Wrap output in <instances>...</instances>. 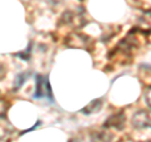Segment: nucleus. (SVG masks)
<instances>
[{"mask_svg":"<svg viewBox=\"0 0 151 142\" xmlns=\"http://www.w3.org/2000/svg\"><path fill=\"white\" fill-rule=\"evenodd\" d=\"M47 97L52 98V89H50V84L48 82V78L45 75H37L34 98L40 99Z\"/></svg>","mask_w":151,"mask_h":142,"instance_id":"f257e3e1","label":"nucleus"},{"mask_svg":"<svg viewBox=\"0 0 151 142\" xmlns=\"http://www.w3.org/2000/svg\"><path fill=\"white\" fill-rule=\"evenodd\" d=\"M132 126L136 128H151V111H139L132 116Z\"/></svg>","mask_w":151,"mask_h":142,"instance_id":"f03ea898","label":"nucleus"},{"mask_svg":"<svg viewBox=\"0 0 151 142\" xmlns=\"http://www.w3.org/2000/svg\"><path fill=\"white\" fill-rule=\"evenodd\" d=\"M125 122H126L125 115L122 112H119V113H115V115H112L110 118H108L105 126L113 127V128H116V130H122V128H124Z\"/></svg>","mask_w":151,"mask_h":142,"instance_id":"7ed1b4c3","label":"nucleus"},{"mask_svg":"<svg viewBox=\"0 0 151 142\" xmlns=\"http://www.w3.org/2000/svg\"><path fill=\"white\" fill-rule=\"evenodd\" d=\"M137 27L144 32H151V11H146L139 19Z\"/></svg>","mask_w":151,"mask_h":142,"instance_id":"20e7f679","label":"nucleus"},{"mask_svg":"<svg viewBox=\"0 0 151 142\" xmlns=\"http://www.w3.org/2000/svg\"><path fill=\"white\" fill-rule=\"evenodd\" d=\"M101 107H102V99H93L87 107L83 108L82 113H84V115H91V113L100 111Z\"/></svg>","mask_w":151,"mask_h":142,"instance_id":"39448f33","label":"nucleus"},{"mask_svg":"<svg viewBox=\"0 0 151 142\" xmlns=\"http://www.w3.org/2000/svg\"><path fill=\"white\" fill-rule=\"evenodd\" d=\"M92 140L96 142H110L112 140V135L107 133V132H94L92 133Z\"/></svg>","mask_w":151,"mask_h":142,"instance_id":"423d86ee","label":"nucleus"},{"mask_svg":"<svg viewBox=\"0 0 151 142\" xmlns=\"http://www.w3.org/2000/svg\"><path fill=\"white\" fill-rule=\"evenodd\" d=\"M145 101H146V103H147V106L151 108V87L146 89V92H145Z\"/></svg>","mask_w":151,"mask_h":142,"instance_id":"0eeeda50","label":"nucleus"},{"mask_svg":"<svg viewBox=\"0 0 151 142\" xmlns=\"http://www.w3.org/2000/svg\"><path fill=\"white\" fill-rule=\"evenodd\" d=\"M5 75H6V69L1 63H0V80L5 78Z\"/></svg>","mask_w":151,"mask_h":142,"instance_id":"6e6552de","label":"nucleus"},{"mask_svg":"<svg viewBox=\"0 0 151 142\" xmlns=\"http://www.w3.org/2000/svg\"><path fill=\"white\" fill-rule=\"evenodd\" d=\"M20 78H27V75H25V74H20ZM22 83H23V79H19V80H18V84H17V87H15V89L20 87V84H22Z\"/></svg>","mask_w":151,"mask_h":142,"instance_id":"1a4fd4ad","label":"nucleus"},{"mask_svg":"<svg viewBox=\"0 0 151 142\" xmlns=\"http://www.w3.org/2000/svg\"><path fill=\"white\" fill-rule=\"evenodd\" d=\"M49 1L53 4H58V3H60V0H49Z\"/></svg>","mask_w":151,"mask_h":142,"instance_id":"9d476101","label":"nucleus"}]
</instances>
